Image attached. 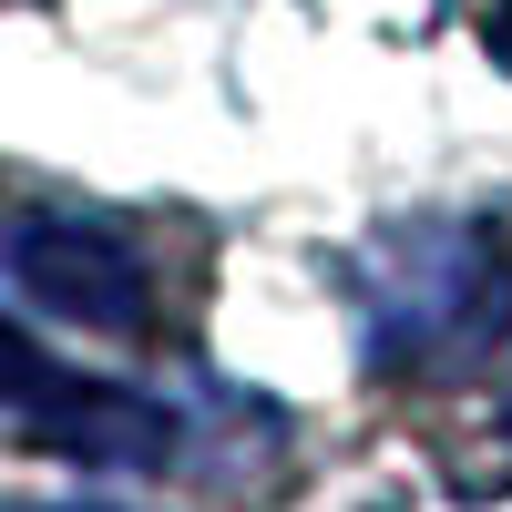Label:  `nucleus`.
<instances>
[{
	"label": "nucleus",
	"instance_id": "f257e3e1",
	"mask_svg": "<svg viewBox=\"0 0 512 512\" xmlns=\"http://www.w3.org/2000/svg\"><path fill=\"white\" fill-rule=\"evenodd\" d=\"M369 369H482L512 338V236L492 216H400L369 246Z\"/></svg>",
	"mask_w": 512,
	"mask_h": 512
},
{
	"label": "nucleus",
	"instance_id": "20e7f679",
	"mask_svg": "<svg viewBox=\"0 0 512 512\" xmlns=\"http://www.w3.org/2000/svg\"><path fill=\"white\" fill-rule=\"evenodd\" d=\"M492 441H512V379H502V420H492Z\"/></svg>",
	"mask_w": 512,
	"mask_h": 512
},
{
	"label": "nucleus",
	"instance_id": "7ed1b4c3",
	"mask_svg": "<svg viewBox=\"0 0 512 512\" xmlns=\"http://www.w3.org/2000/svg\"><path fill=\"white\" fill-rule=\"evenodd\" d=\"M482 41H492V62L512 72V0H492V21H482Z\"/></svg>",
	"mask_w": 512,
	"mask_h": 512
},
{
	"label": "nucleus",
	"instance_id": "39448f33",
	"mask_svg": "<svg viewBox=\"0 0 512 512\" xmlns=\"http://www.w3.org/2000/svg\"><path fill=\"white\" fill-rule=\"evenodd\" d=\"M21 512H103V502H21Z\"/></svg>",
	"mask_w": 512,
	"mask_h": 512
},
{
	"label": "nucleus",
	"instance_id": "f03ea898",
	"mask_svg": "<svg viewBox=\"0 0 512 512\" xmlns=\"http://www.w3.org/2000/svg\"><path fill=\"white\" fill-rule=\"evenodd\" d=\"M0 267H11V297L31 318H52L72 338H144L154 328V267H144L134 226H113L103 205H31V216H11Z\"/></svg>",
	"mask_w": 512,
	"mask_h": 512
}]
</instances>
